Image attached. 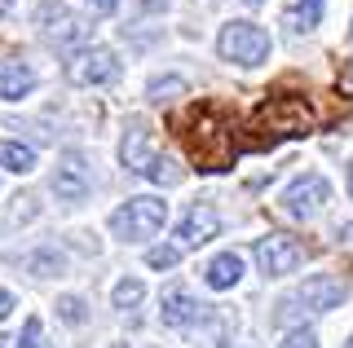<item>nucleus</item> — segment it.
Segmentation results:
<instances>
[{"instance_id": "1", "label": "nucleus", "mask_w": 353, "mask_h": 348, "mask_svg": "<svg viewBox=\"0 0 353 348\" xmlns=\"http://www.w3.org/2000/svg\"><path fill=\"white\" fill-rule=\"evenodd\" d=\"M176 133H181L190 159L199 163V172H225L234 168L239 159V141H234V128L230 119L216 111V106H190L181 119H176Z\"/></svg>"}, {"instance_id": "2", "label": "nucleus", "mask_w": 353, "mask_h": 348, "mask_svg": "<svg viewBox=\"0 0 353 348\" xmlns=\"http://www.w3.org/2000/svg\"><path fill=\"white\" fill-rule=\"evenodd\" d=\"M248 133H256L248 146H274V141H292V137H309L314 133V106L301 93H274L252 111Z\"/></svg>"}, {"instance_id": "3", "label": "nucleus", "mask_w": 353, "mask_h": 348, "mask_svg": "<svg viewBox=\"0 0 353 348\" xmlns=\"http://www.w3.org/2000/svg\"><path fill=\"white\" fill-rule=\"evenodd\" d=\"M163 221H168V203L150 199V194H137V199L119 203L110 212V230L124 238V243H146V238H154L163 230Z\"/></svg>"}, {"instance_id": "4", "label": "nucleus", "mask_w": 353, "mask_h": 348, "mask_svg": "<svg viewBox=\"0 0 353 348\" xmlns=\"http://www.w3.org/2000/svg\"><path fill=\"white\" fill-rule=\"evenodd\" d=\"M221 58L225 62H239V67H261L270 58V31L256 27V23H230L221 27V40H216Z\"/></svg>"}, {"instance_id": "5", "label": "nucleus", "mask_w": 353, "mask_h": 348, "mask_svg": "<svg viewBox=\"0 0 353 348\" xmlns=\"http://www.w3.org/2000/svg\"><path fill=\"white\" fill-rule=\"evenodd\" d=\"M62 75H66V84H75V89H93V84L115 80L119 62H115V53L106 45H84L62 62Z\"/></svg>"}, {"instance_id": "6", "label": "nucleus", "mask_w": 353, "mask_h": 348, "mask_svg": "<svg viewBox=\"0 0 353 348\" xmlns=\"http://www.w3.org/2000/svg\"><path fill=\"white\" fill-rule=\"evenodd\" d=\"M331 199V186H327V177H318V172H305V177H296L292 186L283 190V212L287 216H296V221H309V216H318L323 212V203Z\"/></svg>"}, {"instance_id": "7", "label": "nucleus", "mask_w": 353, "mask_h": 348, "mask_svg": "<svg viewBox=\"0 0 353 348\" xmlns=\"http://www.w3.org/2000/svg\"><path fill=\"white\" fill-rule=\"evenodd\" d=\"M305 260V247L287 234H265L256 238V265L265 278H283V274H296Z\"/></svg>"}, {"instance_id": "8", "label": "nucleus", "mask_w": 353, "mask_h": 348, "mask_svg": "<svg viewBox=\"0 0 353 348\" xmlns=\"http://www.w3.org/2000/svg\"><path fill=\"white\" fill-rule=\"evenodd\" d=\"M119 163L132 172V177H146L154 172V163H159V150H154V133L141 119H132V124L124 128V141H119Z\"/></svg>"}, {"instance_id": "9", "label": "nucleus", "mask_w": 353, "mask_h": 348, "mask_svg": "<svg viewBox=\"0 0 353 348\" xmlns=\"http://www.w3.org/2000/svg\"><path fill=\"white\" fill-rule=\"evenodd\" d=\"M36 23H40V36L49 45H75V40L88 36V23L80 14H71L66 5H58V0H44L36 9Z\"/></svg>"}, {"instance_id": "10", "label": "nucleus", "mask_w": 353, "mask_h": 348, "mask_svg": "<svg viewBox=\"0 0 353 348\" xmlns=\"http://www.w3.org/2000/svg\"><path fill=\"white\" fill-rule=\"evenodd\" d=\"M53 194H58L62 203H84L88 190H93V177H88V163L80 150H66V155L58 159V168H53Z\"/></svg>"}, {"instance_id": "11", "label": "nucleus", "mask_w": 353, "mask_h": 348, "mask_svg": "<svg viewBox=\"0 0 353 348\" xmlns=\"http://www.w3.org/2000/svg\"><path fill=\"white\" fill-rule=\"evenodd\" d=\"M345 296H349V287H345V278H336V274H314V278L301 282V291H296V300H301L305 309H314V313L340 309Z\"/></svg>"}, {"instance_id": "12", "label": "nucleus", "mask_w": 353, "mask_h": 348, "mask_svg": "<svg viewBox=\"0 0 353 348\" xmlns=\"http://www.w3.org/2000/svg\"><path fill=\"white\" fill-rule=\"evenodd\" d=\"M216 234H221V216H216L212 203H194V208L181 216V225H176V238H181V243H190V247L212 243Z\"/></svg>"}, {"instance_id": "13", "label": "nucleus", "mask_w": 353, "mask_h": 348, "mask_svg": "<svg viewBox=\"0 0 353 348\" xmlns=\"http://www.w3.org/2000/svg\"><path fill=\"white\" fill-rule=\"evenodd\" d=\"M199 313H203V304L190 300L181 287H168V291H163V300H159L163 326H190V322H199Z\"/></svg>"}, {"instance_id": "14", "label": "nucleus", "mask_w": 353, "mask_h": 348, "mask_svg": "<svg viewBox=\"0 0 353 348\" xmlns=\"http://www.w3.org/2000/svg\"><path fill=\"white\" fill-rule=\"evenodd\" d=\"M36 89V71L27 62H0V102H18Z\"/></svg>"}, {"instance_id": "15", "label": "nucleus", "mask_w": 353, "mask_h": 348, "mask_svg": "<svg viewBox=\"0 0 353 348\" xmlns=\"http://www.w3.org/2000/svg\"><path fill=\"white\" fill-rule=\"evenodd\" d=\"M208 287L212 291H230V287H239V278H243V256L239 252H221L212 265H208Z\"/></svg>"}, {"instance_id": "16", "label": "nucleus", "mask_w": 353, "mask_h": 348, "mask_svg": "<svg viewBox=\"0 0 353 348\" xmlns=\"http://www.w3.org/2000/svg\"><path fill=\"white\" fill-rule=\"evenodd\" d=\"M318 23H323V0H287L283 5L287 31H314Z\"/></svg>"}, {"instance_id": "17", "label": "nucleus", "mask_w": 353, "mask_h": 348, "mask_svg": "<svg viewBox=\"0 0 353 348\" xmlns=\"http://www.w3.org/2000/svg\"><path fill=\"white\" fill-rule=\"evenodd\" d=\"M0 168L27 177L36 168V146H22V141H0Z\"/></svg>"}, {"instance_id": "18", "label": "nucleus", "mask_w": 353, "mask_h": 348, "mask_svg": "<svg viewBox=\"0 0 353 348\" xmlns=\"http://www.w3.org/2000/svg\"><path fill=\"white\" fill-rule=\"evenodd\" d=\"M66 269V256L62 252H36V256H27V274H36V278H53V274H62Z\"/></svg>"}, {"instance_id": "19", "label": "nucleus", "mask_w": 353, "mask_h": 348, "mask_svg": "<svg viewBox=\"0 0 353 348\" xmlns=\"http://www.w3.org/2000/svg\"><path fill=\"white\" fill-rule=\"evenodd\" d=\"M141 296H146V287H141L137 278H119L115 291H110V300H115V309H137Z\"/></svg>"}, {"instance_id": "20", "label": "nucleus", "mask_w": 353, "mask_h": 348, "mask_svg": "<svg viewBox=\"0 0 353 348\" xmlns=\"http://www.w3.org/2000/svg\"><path fill=\"white\" fill-rule=\"evenodd\" d=\"M185 93V80H181V75H163V80H150V89H146V97H150V102H172V97H181Z\"/></svg>"}, {"instance_id": "21", "label": "nucleus", "mask_w": 353, "mask_h": 348, "mask_svg": "<svg viewBox=\"0 0 353 348\" xmlns=\"http://www.w3.org/2000/svg\"><path fill=\"white\" fill-rule=\"evenodd\" d=\"M58 318L71 322V326H80V322L88 318V304H84L80 296H62V300H58Z\"/></svg>"}, {"instance_id": "22", "label": "nucleus", "mask_w": 353, "mask_h": 348, "mask_svg": "<svg viewBox=\"0 0 353 348\" xmlns=\"http://www.w3.org/2000/svg\"><path fill=\"white\" fill-rule=\"evenodd\" d=\"M176 260H181V252H176V247H150V252H146V265H150V269H172Z\"/></svg>"}, {"instance_id": "23", "label": "nucleus", "mask_w": 353, "mask_h": 348, "mask_svg": "<svg viewBox=\"0 0 353 348\" xmlns=\"http://www.w3.org/2000/svg\"><path fill=\"white\" fill-rule=\"evenodd\" d=\"M40 318H27V326H22V335L14 340V348H40Z\"/></svg>"}, {"instance_id": "24", "label": "nucleus", "mask_w": 353, "mask_h": 348, "mask_svg": "<svg viewBox=\"0 0 353 348\" xmlns=\"http://www.w3.org/2000/svg\"><path fill=\"white\" fill-rule=\"evenodd\" d=\"M279 348H318V335L309 331V326H301V331H292V335H287V340H283Z\"/></svg>"}, {"instance_id": "25", "label": "nucleus", "mask_w": 353, "mask_h": 348, "mask_svg": "<svg viewBox=\"0 0 353 348\" xmlns=\"http://www.w3.org/2000/svg\"><path fill=\"white\" fill-rule=\"evenodd\" d=\"M9 313H14V296H9V291H5V287H0V322H5V318H9Z\"/></svg>"}, {"instance_id": "26", "label": "nucleus", "mask_w": 353, "mask_h": 348, "mask_svg": "<svg viewBox=\"0 0 353 348\" xmlns=\"http://www.w3.org/2000/svg\"><path fill=\"white\" fill-rule=\"evenodd\" d=\"M88 5H93L97 14H115V9H119V0H88Z\"/></svg>"}, {"instance_id": "27", "label": "nucleus", "mask_w": 353, "mask_h": 348, "mask_svg": "<svg viewBox=\"0 0 353 348\" xmlns=\"http://www.w3.org/2000/svg\"><path fill=\"white\" fill-rule=\"evenodd\" d=\"M340 238H349V243H353V225H340Z\"/></svg>"}, {"instance_id": "28", "label": "nucleus", "mask_w": 353, "mask_h": 348, "mask_svg": "<svg viewBox=\"0 0 353 348\" xmlns=\"http://www.w3.org/2000/svg\"><path fill=\"white\" fill-rule=\"evenodd\" d=\"M0 348H14V340H9V335H0Z\"/></svg>"}, {"instance_id": "29", "label": "nucleus", "mask_w": 353, "mask_h": 348, "mask_svg": "<svg viewBox=\"0 0 353 348\" xmlns=\"http://www.w3.org/2000/svg\"><path fill=\"white\" fill-rule=\"evenodd\" d=\"M349 194H353V163H349Z\"/></svg>"}, {"instance_id": "30", "label": "nucleus", "mask_w": 353, "mask_h": 348, "mask_svg": "<svg viewBox=\"0 0 353 348\" xmlns=\"http://www.w3.org/2000/svg\"><path fill=\"white\" fill-rule=\"evenodd\" d=\"M9 5H14V0H0V9H9Z\"/></svg>"}, {"instance_id": "31", "label": "nucleus", "mask_w": 353, "mask_h": 348, "mask_svg": "<svg viewBox=\"0 0 353 348\" xmlns=\"http://www.w3.org/2000/svg\"><path fill=\"white\" fill-rule=\"evenodd\" d=\"M243 5H261V0H243Z\"/></svg>"}, {"instance_id": "32", "label": "nucleus", "mask_w": 353, "mask_h": 348, "mask_svg": "<svg viewBox=\"0 0 353 348\" xmlns=\"http://www.w3.org/2000/svg\"><path fill=\"white\" fill-rule=\"evenodd\" d=\"M110 348H128V344H110Z\"/></svg>"}, {"instance_id": "33", "label": "nucleus", "mask_w": 353, "mask_h": 348, "mask_svg": "<svg viewBox=\"0 0 353 348\" xmlns=\"http://www.w3.org/2000/svg\"><path fill=\"white\" fill-rule=\"evenodd\" d=\"M349 36H353V23H349Z\"/></svg>"}, {"instance_id": "34", "label": "nucleus", "mask_w": 353, "mask_h": 348, "mask_svg": "<svg viewBox=\"0 0 353 348\" xmlns=\"http://www.w3.org/2000/svg\"><path fill=\"white\" fill-rule=\"evenodd\" d=\"M345 348H353V340H349V344H345Z\"/></svg>"}, {"instance_id": "35", "label": "nucleus", "mask_w": 353, "mask_h": 348, "mask_svg": "<svg viewBox=\"0 0 353 348\" xmlns=\"http://www.w3.org/2000/svg\"><path fill=\"white\" fill-rule=\"evenodd\" d=\"M349 75H353V67H349Z\"/></svg>"}]
</instances>
